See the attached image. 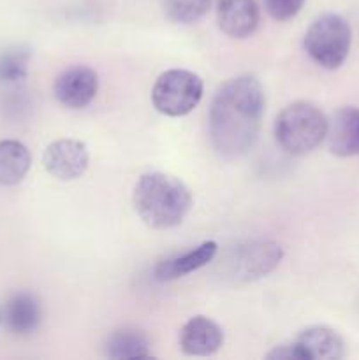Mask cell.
Returning <instances> with one entry per match:
<instances>
[{
  "label": "cell",
  "instance_id": "7",
  "mask_svg": "<svg viewBox=\"0 0 359 360\" xmlns=\"http://www.w3.org/2000/svg\"><path fill=\"white\" fill-rule=\"evenodd\" d=\"M90 151L77 139H58L48 144L42 155V165L58 181H74L87 172Z\"/></svg>",
  "mask_w": 359,
  "mask_h": 360
},
{
  "label": "cell",
  "instance_id": "21",
  "mask_svg": "<svg viewBox=\"0 0 359 360\" xmlns=\"http://www.w3.org/2000/svg\"><path fill=\"white\" fill-rule=\"evenodd\" d=\"M266 359H270V360H303V355L294 341V343L280 345V347L273 348V350L266 355Z\"/></svg>",
  "mask_w": 359,
  "mask_h": 360
},
{
  "label": "cell",
  "instance_id": "22",
  "mask_svg": "<svg viewBox=\"0 0 359 360\" xmlns=\"http://www.w3.org/2000/svg\"><path fill=\"white\" fill-rule=\"evenodd\" d=\"M0 323H2V306H0Z\"/></svg>",
  "mask_w": 359,
  "mask_h": 360
},
{
  "label": "cell",
  "instance_id": "13",
  "mask_svg": "<svg viewBox=\"0 0 359 360\" xmlns=\"http://www.w3.org/2000/svg\"><path fill=\"white\" fill-rule=\"evenodd\" d=\"M217 243L204 241L199 246H196V248L189 250V252L162 259L160 262H157L153 269L155 278L158 281H172L187 276V274L208 266L215 259V255H217Z\"/></svg>",
  "mask_w": 359,
  "mask_h": 360
},
{
  "label": "cell",
  "instance_id": "2",
  "mask_svg": "<svg viewBox=\"0 0 359 360\" xmlns=\"http://www.w3.org/2000/svg\"><path fill=\"white\" fill-rule=\"evenodd\" d=\"M136 213L155 231L175 229L192 210V193L180 178L165 172H146L134 185Z\"/></svg>",
  "mask_w": 359,
  "mask_h": 360
},
{
  "label": "cell",
  "instance_id": "10",
  "mask_svg": "<svg viewBox=\"0 0 359 360\" xmlns=\"http://www.w3.org/2000/svg\"><path fill=\"white\" fill-rule=\"evenodd\" d=\"M217 20L225 35L246 39L259 27V6L256 0H218Z\"/></svg>",
  "mask_w": 359,
  "mask_h": 360
},
{
  "label": "cell",
  "instance_id": "5",
  "mask_svg": "<svg viewBox=\"0 0 359 360\" xmlns=\"http://www.w3.org/2000/svg\"><path fill=\"white\" fill-rule=\"evenodd\" d=\"M203 79L185 69L162 72L151 88V104L158 112L180 118L197 108L203 98Z\"/></svg>",
  "mask_w": 359,
  "mask_h": 360
},
{
  "label": "cell",
  "instance_id": "14",
  "mask_svg": "<svg viewBox=\"0 0 359 360\" xmlns=\"http://www.w3.org/2000/svg\"><path fill=\"white\" fill-rule=\"evenodd\" d=\"M296 345L303 360H338L345 357L344 338L329 327H308L296 338Z\"/></svg>",
  "mask_w": 359,
  "mask_h": 360
},
{
  "label": "cell",
  "instance_id": "6",
  "mask_svg": "<svg viewBox=\"0 0 359 360\" xmlns=\"http://www.w3.org/2000/svg\"><path fill=\"white\" fill-rule=\"evenodd\" d=\"M282 257L284 250L275 241H252L236 248L227 269L234 281H253L277 269Z\"/></svg>",
  "mask_w": 359,
  "mask_h": 360
},
{
  "label": "cell",
  "instance_id": "9",
  "mask_svg": "<svg viewBox=\"0 0 359 360\" xmlns=\"http://www.w3.org/2000/svg\"><path fill=\"white\" fill-rule=\"evenodd\" d=\"M224 345V330L211 319L197 315L183 326L180 333V348L190 357H208Z\"/></svg>",
  "mask_w": 359,
  "mask_h": 360
},
{
  "label": "cell",
  "instance_id": "8",
  "mask_svg": "<svg viewBox=\"0 0 359 360\" xmlns=\"http://www.w3.org/2000/svg\"><path fill=\"white\" fill-rule=\"evenodd\" d=\"M99 91V77L90 67L76 65L63 70L53 84L56 101L69 109H83Z\"/></svg>",
  "mask_w": 359,
  "mask_h": 360
},
{
  "label": "cell",
  "instance_id": "4",
  "mask_svg": "<svg viewBox=\"0 0 359 360\" xmlns=\"http://www.w3.org/2000/svg\"><path fill=\"white\" fill-rule=\"evenodd\" d=\"M352 44L351 25L340 14L327 13L317 18L305 34V49L322 69L334 70L347 60Z\"/></svg>",
  "mask_w": 359,
  "mask_h": 360
},
{
  "label": "cell",
  "instance_id": "18",
  "mask_svg": "<svg viewBox=\"0 0 359 360\" xmlns=\"http://www.w3.org/2000/svg\"><path fill=\"white\" fill-rule=\"evenodd\" d=\"M211 0H164L168 18L180 25H192L208 13Z\"/></svg>",
  "mask_w": 359,
  "mask_h": 360
},
{
  "label": "cell",
  "instance_id": "17",
  "mask_svg": "<svg viewBox=\"0 0 359 360\" xmlns=\"http://www.w3.org/2000/svg\"><path fill=\"white\" fill-rule=\"evenodd\" d=\"M32 51L27 46H11L0 51V84L25 83Z\"/></svg>",
  "mask_w": 359,
  "mask_h": 360
},
{
  "label": "cell",
  "instance_id": "11",
  "mask_svg": "<svg viewBox=\"0 0 359 360\" xmlns=\"http://www.w3.org/2000/svg\"><path fill=\"white\" fill-rule=\"evenodd\" d=\"M327 148L336 157H359V108H341L327 120Z\"/></svg>",
  "mask_w": 359,
  "mask_h": 360
},
{
  "label": "cell",
  "instance_id": "15",
  "mask_svg": "<svg viewBox=\"0 0 359 360\" xmlns=\"http://www.w3.org/2000/svg\"><path fill=\"white\" fill-rule=\"evenodd\" d=\"M32 155L23 143L14 139L0 141V185L14 186L27 178Z\"/></svg>",
  "mask_w": 359,
  "mask_h": 360
},
{
  "label": "cell",
  "instance_id": "20",
  "mask_svg": "<svg viewBox=\"0 0 359 360\" xmlns=\"http://www.w3.org/2000/svg\"><path fill=\"white\" fill-rule=\"evenodd\" d=\"M305 6V0H264L267 14L277 21L292 20Z\"/></svg>",
  "mask_w": 359,
  "mask_h": 360
},
{
  "label": "cell",
  "instance_id": "16",
  "mask_svg": "<svg viewBox=\"0 0 359 360\" xmlns=\"http://www.w3.org/2000/svg\"><path fill=\"white\" fill-rule=\"evenodd\" d=\"M106 355L109 359H148L151 357L150 340L136 327H122L111 333L106 340Z\"/></svg>",
  "mask_w": 359,
  "mask_h": 360
},
{
  "label": "cell",
  "instance_id": "3",
  "mask_svg": "<svg viewBox=\"0 0 359 360\" xmlns=\"http://www.w3.org/2000/svg\"><path fill=\"white\" fill-rule=\"evenodd\" d=\"M327 132V118L312 102H292L275 122V139L289 155L303 157L315 150Z\"/></svg>",
  "mask_w": 359,
  "mask_h": 360
},
{
  "label": "cell",
  "instance_id": "19",
  "mask_svg": "<svg viewBox=\"0 0 359 360\" xmlns=\"http://www.w3.org/2000/svg\"><path fill=\"white\" fill-rule=\"evenodd\" d=\"M30 109V97L23 83L0 84V111L6 118H23Z\"/></svg>",
  "mask_w": 359,
  "mask_h": 360
},
{
  "label": "cell",
  "instance_id": "1",
  "mask_svg": "<svg viewBox=\"0 0 359 360\" xmlns=\"http://www.w3.org/2000/svg\"><path fill=\"white\" fill-rule=\"evenodd\" d=\"M266 108L264 88L253 76L225 81L210 105V141L225 158H238L256 144Z\"/></svg>",
  "mask_w": 359,
  "mask_h": 360
},
{
  "label": "cell",
  "instance_id": "12",
  "mask_svg": "<svg viewBox=\"0 0 359 360\" xmlns=\"http://www.w3.org/2000/svg\"><path fill=\"white\" fill-rule=\"evenodd\" d=\"M42 311L32 292H16L2 306V323L16 336H30L41 326Z\"/></svg>",
  "mask_w": 359,
  "mask_h": 360
}]
</instances>
